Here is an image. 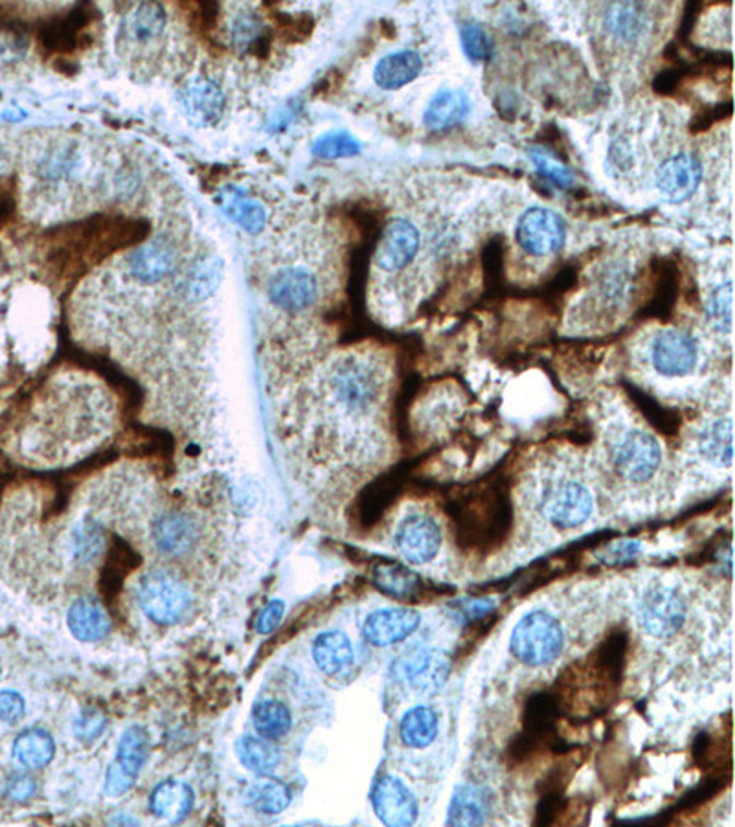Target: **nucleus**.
<instances>
[{"label":"nucleus","mask_w":735,"mask_h":827,"mask_svg":"<svg viewBox=\"0 0 735 827\" xmlns=\"http://www.w3.org/2000/svg\"><path fill=\"white\" fill-rule=\"evenodd\" d=\"M254 729L265 739H280L293 724L289 708L278 701H261L253 712Z\"/></svg>","instance_id":"34"},{"label":"nucleus","mask_w":735,"mask_h":827,"mask_svg":"<svg viewBox=\"0 0 735 827\" xmlns=\"http://www.w3.org/2000/svg\"><path fill=\"white\" fill-rule=\"evenodd\" d=\"M420 624L421 615L418 610L408 609V607H390V609L375 610L368 616L362 632L368 642L375 648H388L412 637Z\"/></svg>","instance_id":"18"},{"label":"nucleus","mask_w":735,"mask_h":827,"mask_svg":"<svg viewBox=\"0 0 735 827\" xmlns=\"http://www.w3.org/2000/svg\"><path fill=\"white\" fill-rule=\"evenodd\" d=\"M105 729V719L98 712H86L75 724V734L80 739H96Z\"/></svg>","instance_id":"47"},{"label":"nucleus","mask_w":735,"mask_h":827,"mask_svg":"<svg viewBox=\"0 0 735 827\" xmlns=\"http://www.w3.org/2000/svg\"><path fill=\"white\" fill-rule=\"evenodd\" d=\"M396 548L410 564L431 563L442 550L443 534L436 519L410 513L397 524Z\"/></svg>","instance_id":"12"},{"label":"nucleus","mask_w":735,"mask_h":827,"mask_svg":"<svg viewBox=\"0 0 735 827\" xmlns=\"http://www.w3.org/2000/svg\"><path fill=\"white\" fill-rule=\"evenodd\" d=\"M100 546H102V532L91 521H86L75 529L74 551L75 558L80 561H91L98 554Z\"/></svg>","instance_id":"43"},{"label":"nucleus","mask_w":735,"mask_h":827,"mask_svg":"<svg viewBox=\"0 0 735 827\" xmlns=\"http://www.w3.org/2000/svg\"><path fill=\"white\" fill-rule=\"evenodd\" d=\"M13 758L26 769H43L56 754L52 735L43 729H26L13 742Z\"/></svg>","instance_id":"29"},{"label":"nucleus","mask_w":735,"mask_h":827,"mask_svg":"<svg viewBox=\"0 0 735 827\" xmlns=\"http://www.w3.org/2000/svg\"><path fill=\"white\" fill-rule=\"evenodd\" d=\"M471 113V100L464 91L443 89L432 96L423 113V121L432 131H445L458 126Z\"/></svg>","instance_id":"22"},{"label":"nucleus","mask_w":735,"mask_h":827,"mask_svg":"<svg viewBox=\"0 0 735 827\" xmlns=\"http://www.w3.org/2000/svg\"><path fill=\"white\" fill-rule=\"evenodd\" d=\"M440 734V718L431 707L408 710L399 723V737L408 748H427L436 742Z\"/></svg>","instance_id":"30"},{"label":"nucleus","mask_w":735,"mask_h":827,"mask_svg":"<svg viewBox=\"0 0 735 827\" xmlns=\"http://www.w3.org/2000/svg\"><path fill=\"white\" fill-rule=\"evenodd\" d=\"M178 264L175 243L167 237H155L137 248L127 259V270L132 280L142 286H156L172 276Z\"/></svg>","instance_id":"16"},{"label":"nucleus","mask_w":735,"mask_h":827,"mask_svg":"<svg viewBox=\"0 0 735 827\" xmlns=\"http://www.w3.org/2000/svg\"><path fill=\"white\" fill-rule=\"evenodd\" d=\"M24 713H26V702L21 694L13 689L0 691V721L2 723H19L24 718Z\"/></svg>","instance_id":"44"},{"label":"nucleus","mask_w":735,"mask_h":827,"mask_svg":"<svg viewBox=\"0 0 735 827\" xmlns=\"http://www.w3.org/2000/svg\"><path fill=\"white\" fill-rule=\"evenodd\" d=\"M223 261L218 256H208L197 261L186 275V280L183 282L184 294L194 302L212 299L223 282Z\"/></svg>","instance_id":"32"},{"label":"nucleus","mask_w":735,"mask_h":827,"mask_svg":"<svg viewBox=\"0 0 735 827\" xmlns=\"http://www.w3.org/2000/svg\"><path fill=\"white\" fill-rule=\"evenodd\" d=\"M453 659L440 648L410 651L397 666V673L416 696H431L447 683Z\"/></svg>","instance_id":"10"},{"label":"nucleus","mask_w":735,"mask_h":827,"mask_svg":"<svg viewBox=\"0 0 735 827\" xmlns=\"http://www.w3.org/2000/svg\"><path fill=\"white\" fill-rule=\"evenodd\" d=\"M459 40H462V48H464L467 58L475 61V63H482L493 53V45H491L489 35L478 24H464L459 28Z\"/></svg>","instance_id":"42"},{"label":"nucleus","mask_w":735,"mask_h":827,"mask_svg":"<svg viewBox=\"0 0 735 827\" xmlns=\"http://www.w3.org/2000/svg\"><path fill=\"white\" fill-rule=\"evenodd\" d=\"M37 791L34 778L24 774H15L8 780L7 796L15 802H26L34 796Z\"/></svg>","instance_id":"45"},{"label":"nucleus","mask_w":735,"mask_h":827,"mask_svg":"<svg viewBox=\"0 0 735 827\" xmlns=\"http://www.w3.org/2000/svg\"><path fill=\"white\" fill-rule=\"evenodd\" d=\"M653 28L650 7L640 2H616L604 13V32L620 45H638Z\"/></svg>","instance_id":"19"},{"label":"nucleus","mask_w":735,"mask_h":827,"mask_svg":"<svg viewBox=\"0 0 735 827\" xmlns=\"http://www.w3.org/2000/svg\"><path fill=\"white\" fill-rule=\"evenodd\" d=\"M254 809L265 815H280L291 804V789L278 780L261 781L248 794Z\"/></svg>","instance_id":"37"},{"label":"nucleus","mask_w":735,"mask_h":827,"mask_svg":"<svg viewBox=\"0 0 735 827\" xmlns=\"http://www.w3.org/2000/svg\"><path fill=\"white\" fill-rule=\"evenodd\" d=\"M224 92L215 81L196 78L188 81L180 91L184 113L197 126H213L224 113Z\"/></svg>","instance_id":"20"},{"label":"nucleus","mask_w":735,"mask_h":827,"mask_svg":"<svg viewBox=\"0 0 735 827\" xmlns=\"http://www.w3.org/2000/svg\"><path fill=\"white\" fill-rule=\"evenodd\" d=\"M150 758V735L142 726H129L121 734L116 759L110 764L105 776V794L109 799H118L129 793L145 761Z\"/></svg>","instance_id":"8"},{"label":"nucleus","mask_w":735,"mask_h":827,"mask_svg":"<svg viewBox=\"0 0 735 827\" xmlns=\"http://www.w3.org/2000/svg\"><path fill=\"white\" fill-rule=\"evenodd\" d=\"M529 159L534 162V166L537 167V172L542 177L548 178L550 183L556 184L559 188H570L574 186V173L570 172L569 167L561 164V162L551 156L550 153H546L540 148H532L528 151Z\"/></svg>","instance_id":"41"},{"label":"nucleus","mask_w":735,"mask_h":827,"mask_svg":"<svg viewBox=\"0 0 735 827\" xmlns=\"http://www.w3.org/2000/svg\"><path fill=\"white\" fill-rule=\"evenodd\" d=\"M420 230L408 219L397 218L388 223L380 247L375 253V265L385 272H396L407 267L420 251Z\"/></svg>","instance_id":"17"},{"label":"nucleus","mask_w":735,"mask_h":827,"mask_svg":"<svg viewBox=\"0 0 735 827\" xmlns=\"http://www.w3.org/2000/svg\"><path fill=\"white\" fill-rule=\"evenodd\" d=\"M67 626L80 642H98L110 632L109 616L92 597H80L70 605Z\"/></svg>","instance_id":"23"},{"label":"nucleus","mask_w":735,"mask_h":827,"mask_svg":"<svg viewBox=\"0 0 735 827\" xmlns=\"http://www.w3.org/2000/svg\"><path fill=\"white\" fill-rule=\"evenodd\" d=\"M423 70V59L413 50H401L381 59L374 70V80L380 89L397 91L412 83Z\"/></svg>","instance_id":"26"},{"label":"nucleus","mask_w":735,"mask_h":827,"mask_svg":"<svg viewBox=\"0 0 735 827\" xmlns=\"http://www.w3.org/2000/svg\"><path fill=\"white\" fill-rule=\"evenodd\" d=\"M236 754L243 767H247L258 776L272 774L282 761L278 748L272 747L265 737H253V735H245L236 743Z\"/></svg>","instance_id":"33"},{"label":"nucleus","mask_w":735,"mask_h":827,"mask_svg":"<svg viewBox=\"0 0 735 827\" xmlns=\"http://www.w3.org/2000/svg\"><path fill=\"white\" fill-rule=\"evenodd\" d=\"M267 294L278 310L302 313L313 307L318 299V278L302 265L282 267L270 276Z\"/></svg>","instance_id":"11"},{"label":"nucleus","mask_w":735,"mask_h":827,"mask_svg":"<svg viewBox=\"0 0 735 827\" xmlns=\"http://www.w3.org/2000/svg\"><path fill=\"white\" fill-rule=\"evenodd\" d=\"M313 661L322 673L329 677H339L353 666L355 651L345 632L326 631L318 634L313 642Z\"/></svg>","instance_id":"21"},{"label":"nucleus","mask_w":735,"mask_h":827,"mask_svg":"<svg viewBox=\"0 0 735 827\" xmlns=\"http://www.w3.org/2000/svg\"><path fill=\"white\" fill-rule=\"evenodd\" d=\"M283 613H285V604L282 599L270 602L259 615L258 626H256L259 634H269V632L275 631L276 627L280 626V621H282Z\"/></svg>","instance_id":"46"},{"label":"nucleus","mask_w":735,"mask_h":827,"mask_svg":"<svg viewBox=\"0 0 735 827\" xmlns=\"http://www.w3.org/2000/svg\"><path fill=\"white\" fill-rule=\"evenodd\" d=\"M489 796L482 788L462 783L454 791L448 805L447 824L451 826H480L488 820Z\"/></svg>","instance_id":"27"},{"label":"nucleus","mask_w":735,"mask_h":827,"mask_svg":"<svg viewBox=\"0 0 735 827\" xmlns=\"http://www.w3.org/2000/svg\"><path fill=\"white\" fill-rule=\"evenodd\" d=\"M515 237L521 248L532 256H550L563 248L567 224L551 208L532 207L518 218Z\"/></svg>","instance_id":"9"},{"label":"nucleus","mask_w":735,"mask_h":827,"mask_svg":"<svg viewBox=\"0 0 735 827\" xmlns=\"http://www.w3.org/2000/svg\"><path fill=\"white\" fill-rule=\"evenodd\" d=\"M732 296H734L732 282L721 283L713 289L712 293L708 294V321L721 334L732 331Z\"/></svg>","instance_id":"38"},{"label":"nucleus","mask_w":735,"mask_h":827,"mask_svg":"<svg viewBox=\"0 0 735 827\" xmlns=\"http://www.w3.org/2000/svg\"><path fill=\"white\" fill-rule=\"evenodd\" d=\"M656 190L672 205H682L693 197L702 183V164L696 155L678 153L662 162L656 170Z\"/></svg>","instance_id":"14"},{"label":"nucleus","mask_w":735,"mask_h":827,"mask_svg":"<svg viewBox=\"0 0 735 827\" xmlns=\"http://www.w3.org/2000/svg\"><path fill=\"white\" fill-rule=\"evenodd\" d=\"M651 362L666 377H686L699 364V345L682 329H662L651 342Z\"/></svg>","instance_id":"13"},{"label":"nucleus","mask_w":735,"mask_h":827,"mask_svg":"<svg viewBox=\"0 0 735 827\" xmlns=\"http://www.w3.org/2000/svg\"><path fill=\"white\" fill-rule=\"evenodd\" d=\"M634 616L643 634L669 642L688 624V599L675 581L655 578L638 594Z\"/></svg>","instance_id":"2"},{"label":"nucleus","mask_w":735,"mask_h":827,"mask_svg":"<svg viewBox=\"0 0 735 827\" xmlns=\"http://www.w3.org/2000/svg\"><path fill=\"white\" fill-rule=\"evenodd\" d=\"M537 512L551 528L572 532L588 523L594 513V497L585 482L569 475L546 478L537 493Z\"/></svg>","instance_id":"3"},{"label":"nucleus","mask_w":735,"mask_h":827,"mask_svg":"<svg viewBox=\"0 0 735 827\" xmlns=\"http://www.w3.org/2000/svg\"><path fill=\"white\" fill-rule=\"evenodd\" d=\"M564 648V631L556 616L535 609L518 620L510 638L512 655L528 667L550 666Z\"/></svg>","instance_id":"4"},{"label":"nucleus","mask_w":735,"mask_h":827,"mask_svg":"<svg viewBox=\"0 0 735 827\" xmlns=\"http://www.w3.org/2000/svg\"><path fill=\"white\" fill-rule=\"evenodd\" d=\"M138 605L150 620L172 626L177 624L191 604L188 586L167 570H151L137 589Z\"/></svg>","instance_id":"6"},{"label":"nucleus","mask_w":735,"mask_h":827,"mask_svg":"<svg viewBox=\"0 0 735 827\" xmlns=\"http://www.w3.org/2000/svg\"><path fill=\"white\" fill-rule=\"evenodd\" d=\"M313 153L320 159H350L361 153V144L353 135L345 131L328 132L316 140Z\"/></svg>","instance_id":"39"},{"label":"nucleus","mask_w":735,"mask_h":827,"mask_svg":"<svg viewBox=\"0 0 735 827\" xmlns=\"http://www.w3.org/2000/svg\"><path fill=\"white\" fill-rule=\"evenodd\" d=\"M610 166L615 167L616 172H627L632 166V150L631 144L627 142L626 138H618L610 145L609 151Z\"/></svg>","instance_id":"48"},{"label":"nucleus","mask_w":735,"mask_h":827,"mask_svg":"<svg viewBox=\"0 0 735 827\" xmlns=\"http://www.w3.org/2000/svg\"><path fill=\"white\" fill-rule=\"evenodd\" d=\"M197 535L199 532H197L196 523L180 513L164 515L153 526V540L156 548L167 556H180L191 550L196 545Z\"/></svg>","instance_id":"25"},{"label":"nucleus","mask_w":735,"mask_h":827,"mask_svg":"<svg viewBox=\"0 0 735 827\" xmlns=\"http://www.w3.org/2000/svg\"><path fill=\"white\" fill-rule=\"evenodd\" d=\"M375 815L386 826H412L418 822L420 807L407 785L396 776H383L372 791Z\"/></svg>","instance_id":"15"},{"label":"nucleus","mask_w":735,"mask_h":827,"mask_svg":"<svg viewBox=\"0 0 735 827\" xmlns=\"http://www.w3.org/2000/svg\"><path fill=\"white\" fill-rule=\"evenodd\" d=\"M326 396L335 408L348 416L368 414L383 396V375L364 357L340 359L324 381Z\"/></svg>","instance_id":"1"},{"label":"nucleus","mask_w":735,"mask_h":827,"mask_svg":"<svg viewBox=\"0 0 735 827\" xmlns=\"http://www.w3.org/2000/svg\"><path fill=\"white\" fill-rule=\"evenodd\" d=\"M221 208L230 219H234L242 229L247 230L250 234L264 229L265 221H267L265 208L258 201L242 196V194H223Z\"/></svg>","instance_id":"35"},{"label":"nucleus","mask_w":735,"mask_h":827,"mask_svg":"<svg viewBox=\"0 0 735 827\" xmlns=\"http://www.w3.org/2000/svg\"><path fill=\"white\" fill-rule=\"evenodd\" d=\"M374 583L388 596L408 597L418 589V578L402 564L381 563L374 569Z\"/></svg>","instance_id":"36"},{"label":"nucleus","mask_w":735,"mask_h":827,"mask_svg":"<svg viewBox=\"0 0 735 827\" xmlns=\"http://www.w3.org/2000/svg\"><path fill=\"white\" fill-rule=\"evenodd\" d=\"M83 151L74 140H63L46 151L40 161V175L50 183H65L78 177L83 167Z\"/></svg>","instance_id":"28"},{"label":"nucleus","mask_w":735,"mask_h":827,"mask_svg":"<svg viewBox=\"0 0 735 827\" xmlns=\"http://www.w3.org/2000/svg\"><path fill=\"white\" fill-rule=\"evenodd\" d=\"M166 8L156 2L135 4L121 18L116 34V53L127 61L150 58L166 39Z\"/></svg>","instance_id":"5"},{"label":"nucleus","mask_w":735,"mask_h":827,"mask_svg":"<svg viewBox=\"0 0 735 827\" xmlns=\"http://www.w3.org/2000/svg\"><path fill=\"white\" fill-rule=\"evenodd\" d=\"M196 804V794L188 783L178 780H166L159 783L150 799V809L162 820L180 822L190 815Z\"/></svg>","instance_id":"24"},{"label":"nucleus","mask_w":735,"mask_h":827,"mask_svg":"<svg viewBox=\"0 0 735 827\" xmlns=\"http://www.w3.org/2000/svg\"><path fill=\"white\" fill-rule=\"evenodd\" d=\"M732 420L721 418L704 429L699 436V453L708 464L718 467L732 466L734 458V434H732Z\"/></svg>","instance_id":"31"},{"label":"nucleus","mask_w":735,"mask_h":827,"mask_svg":"<svg viewBox=\"0 0 735 827\" xmlns=\"http://www.w3.org/2000/svg\"><path fill=\"white\" fill-rule=\"evenodd\" d=\"M264 34V23L258 15L250 12L237 13L229 24L230 45L237 50H248L250 46L258 43L259 37Z\"/></svg>","instance_id":"40"},{"label":"nucleus","mask_w":735,"mask_h":827,"mask_svg":"<svg viewBox=\"0 0 735 827\" xmlns=\"http://www.w3.org/2000/svg\"><path fill=\"white\" fill-rule=\"evenodd\" d=\"M610 464L626 482H650L662 466L661 443L651 432L629 429L610 443Z\"/></svg>","instance_id":"7"}]
</instances>
